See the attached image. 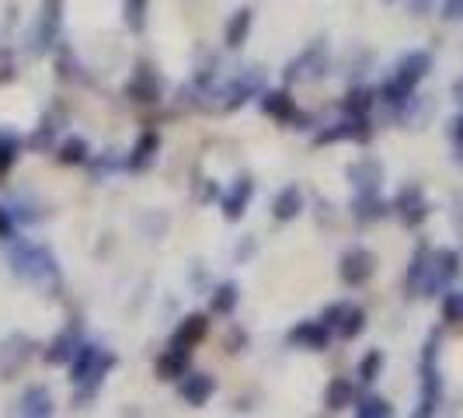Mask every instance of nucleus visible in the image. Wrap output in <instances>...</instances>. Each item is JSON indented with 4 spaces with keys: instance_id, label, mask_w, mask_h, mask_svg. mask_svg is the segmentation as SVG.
Here are the masks:
<instances>
[{
    "instance_id": "nucleus-1",
    "label": "nucleus",
    "mask_w": 463,
    "mask_h": 418,
    "mask_svg": "<svg viewBox=\"0 0 463 418\" xmlns=\"http://www.w3.org/2000/svg\"><path fill=\"white\" fill-rule=\"evenodd\" d=\"M116 363H118L116 352H109V348L98 346V342H88V338L80 342L77 356L70 359V384H73V391H77V404L98 397L105 376L116 370Z\"/></svg>"
},
{
    "instance_id": "nucleus-2",
    "label": "nucleus",
    "mask_w": 463,
    "mask_h": 418,
    "mask_svg": "<svg viewBox=\"0 0 463 418\" xmlns=\"http://www.w3.org/2000/svg\"><path fill=\"white\" fill-rule=\"evenodd\" d=\"M429 70H432V52L429 49H411L408 56H401L394 73L376 88V101H383L387 109L401 112L408 101H415L418 84L429 77Z\"/></svg>"
},
{
    "instance_id": "nucleus-3",
    "label": "nucleus",
    "mask_w": 463,
    "mask_h": 418,
    "mask_svg": "<svg viewBox=\"0 0 463 418\" xmlns=\"http://www.w3.org/2000/svg\"><path fill=\"white\" fill-rule=\"evenodd\" d=\"M7 265H11V272L24 282H49V279L60 276V261L56 255L43 248V244H35V241H28V237H11L7 241Z\"/></svg>"
},
{
    "instance_id": "nucleus-4",
    "label": "nucleus",
    "mask_w": 463,
    "mask_h": 418,
    "mask_svg": "<svg viewBox=\"0 0 463 418\" xmlns=\"http://www.w3.org/2000/svg\"><path fill=\"white\" fill-rule=\"evenodd\" d=\"M442 404V373H439V331L429 335L421 348V391H418L415 415H436Z\"/></svg>"
},
{
    "instance_id": "nucleus-5",
    "label": "nucleus",
    "mask_w": 463,
    "mask_h": 418,
    "mask_svg": "<svg viewBox=\"0 0 463 418\" xmlns=\"http://www.w3.org/2000/svg\"><path fill=\"white\" fill-rule=\"evenodd\" d=\"M258 109H261L265 119H276L282 126L297 122V129H303V122H310V116H303L300 109H297V98H293L289 88H265V91L258 94Z\"/></svg>"
},
{
    "instance_id": "nucleus-6",
    "label": "nucleus",
    "mask_w": 463,
    "mask_h": 418,
    "mask_svg": "<svg viewBox=\"0 0 463 418\" xmlns=\"http://www.w3.org/2000/svg\"><path fill=\"white\" fill-rule=\"evenodd\" d=\"M261 91H265V70L261 67L241 70L231 84L223 88V101H220V109H223V112H237L241 105H248V101L258 98Z\"/></svg>"
},
{
    "instance_id": "nucleus-7",
    "label": "nucleus",
    "mask_w": 463,
    "mask_h": 418,
    "mask_svg": "<svg viewBox=\"0 0 463 418\" xmlns=\"http://www.w3.org/2000/svg\"><path fill=\"white\" fill-rule=\"evenodd\" d=\"M391 213H394L404 227H421V223L429 220L432 206H429V199H425L421 185H415V182H411V185L397 188V195L391 199Z\"/></svg>"
},
{
    "instance_id": "nucleus-8",
    "label": "nucleus",
    "mask_w": 463,
    "mask_h": 418,
    "mask_svg": "<svg viewBox=\"0 0 463 418\" xmlns=\"http://www.w3.org/2000/svg\"><path fill=\"white\" fill-rule=\"evenodd\" d=\"M376 276V255L370 248H348L345 255L338 258V279L348 290H359Z\"/></svg>"
},
{
    "instance_id": "nucleus-9",
    "label": "nucleus",
    "mask_w": 463,
    "mask_h": 418,
    "mask_svg": "<svg viewBox=\"0 0 463 418\" xmlns=\"http://www.w3.org/2000/svg\"><path fill=\"white\" fill-rule=\"evenodd\" d=\"M370 139H373L370 119L342 116L335 126H325V129L314 137V147H331V143H370Z\"/></svg>"
},
{
    "instance_id": "nucleus-10",
    "label": "nucleus",
    "mask_w": 463,
    "mask_h": 418,
    "mask_svg": "<svg viewBox=\"0 0 463 418\" xmlns=\"http://www.w3.org/2000/svg\"><path fill=\"white\" fill-rule=\"evenodd\" d=\"M457 276H460V252H453V248L432 252V272H429V282H425V297L446 293Z\"/></svg>"
},
{
    "instance_id": "nucleus-11",
    "label": "nucleus",
    "mask_w": 463,
    "mask_h": 418,
    "mask_svg": "<svg viewBox=\"0 0 463 418\" xmlns=\"http://www.w3.org/2000/svg\"><path fill=\"white\" fill-rule=\"evenodd\" d=\"M126 98L137 101V105H157L164 98V84L157 77V70L150 63H139L133 70V77H129V84H126Z\"/></svg>"
},
{
    "instance_id": "nucleus-12",
    "label": "nucleus",
    "mask_w": 463,
    "mask_h": 418,
    "mask_svg": "<svg viewBox=\"0 0 463 418\" xmlns=\"http://www.w3.org/2000/svg\"><path fill=\"white\" fill-rule=\"evenodd\" d=\"M178 397L192 404V408H206L209 401L216 397V376L203 370H188L182 380H178Z\"/></svg>"
},
{
    "instance_id": "nucleus-13",
    "label": "nucleus",
    "mask_w": 463,
    "mask_h": 418,
    "mask_svg": "<svg viewBox=\"0 0 463 418\" xmlns=\"http://www.w3.org/2000/svg\"><path fill=\"white\" fill-rule=\"evenodd\" d=\"M331 328L317 318V321H297V325L289 328V335H286V342L293 348H307V352H325L331 346Z\"/></svg>"
},
{
    "instance_id": "nucleus-14",
    "label": "nucleus",
    "mask_w": 463,
    "mask_h": 418,
    "mask_svg": "<svg viewBox=\"0 0 463 418\" xmlns=\"http://www.w3.org/2000/svg\"><path fill=\"white\" fill-rule=\"evenodd\" d=\"M327 70V56H325V46L321 43H314V46L307 49V52H300L289 67L282 70V77H286V84H293V81H317V77H325Z\"/></svg>"
},
{
    "instance_id": "nucleus-15",
    "label": "nucleus",
    "mask_w": 463,
    "mask_h": 418,
    "mask_svg": "<svg viewBox=\"0 0 463 418\" xmlns=\"http://www.w3.org/2000/svg\"><path fill=\"white\" fill-rule=\"evenodd\" d=\"M251 199H255V178L241 175V178H233L227 192H220V209H223L227 220H241L244 209L251 206Z\"/></svg>"
},
{
    "instance_id": "nucleus-16",
    "label": "nucleus",
    "mask_w": 463,
    "mask_h": 418,
    "mask_svg": "<svg viewBox=\"0 0 463 418\" xmlns=\"http://www.w3.org/2000/svg\"><path fill=\"white\" fill-rule=\"evenodd\" d=\"M80 342H84V335H80V325H67L63 331H56V335H52V342L46 346L43 359H46L49 366H70V359L77 356Z\"/></svg>"
},
{
    "instance_id": "nucleus-17",
    "label": "nucleus",
    "mask_w": 463,
    "mask_h": 418,
    "mask_svg": "<svg viewBox=\"0 0 463 418\" xmlns=\"http://www.w3.org/2000/svg\"><path fill=\"white\" fill-rule=\"evenodd\" d=\"M352 216H355V223L370 227V223H380V220L391 216V203H387L380 192H355V199H352Z\"/></svg>"
},
{
    "instance_id": "nucleus-18",
    "label": "nucleus",
    "mask_w": 463,
    "mask_h": 418,
    "mask_svg": "<svg viewBox=\"0 0 463 418\" xmlns=\"http://www.w3.org/2000/svg\"><path fill=\"white\" fill-rule=\"evenodd\" d=\"M345 178L352 182L355 192H380V185H383V167H380V161H373V157H359L355 164L345 167Z\"/></svg>"
},
{
    "instance_id": "nucleus-19",
    "label": "nucleus",
    "mask_w": 463,
    "mask_h": 418,
    "mask_svg": "<svg viewBox=\"0 0 463 418\" xmlns=\"http://www.w3.org/2000/svg\"><path fill=\"white\" fill-rule=\"evenodd\" d=\"M157 154H161V133H154V129L139 133L133 150H129V157H126V171H146V167H154Z\"/></svg>"
},
{
    "instance_id": "nucleus-20",
    "label": "nucleus",
    "mask_w": 463,
    "mask_h": 418,
    "mask_svg": "<svg viewBox=\"0 0 463 418\" xmlns=\"http://www.w3.org/2000/svg\"><path fill=\"white\" fill-rule=\"evenodd\" d=\"M52 412H56V401H52V391H49V387H43V384L24 387V394L18 397V415L49 418Z\"/></svg>"
},
{
    "instance_id": "nucleus-21",
    "label": "nucleus",
    "mask_w": 463,
    "mask_h": 418,
    "mask_svg": "<svg viewBox=\"0 0 463 418\" xmlns=\"http://www.w3.org/2000/svg\"><path fill=\"white\" fill-rule=\"evenodd\" d=\"M429 272H432V248L418 244V252L408 261V276H404V286H408V297H425V282H429Z\"/></svg>"
},
{
    "instance_id": "nucleus-22",
    "label": "nucleus",
    "mask_w": 463,
    "mask_h": 418,
    "mask_svg": "<svg viewBox=\"0 0 463 418\" xmlns=\"http://www.w3.org/2000/svg\"><path fill=\"white\" fill-rule=\"evenodd\" d=\"M303 209H307V195H303L300 185H282L276 192V199H272V220L279 223H289V220H297Z\"/></svg>"
},
{
    "instance_id": "nucleus-23",
    "label": "nucleus",
    "mask_w": 463,
    "mask_h": 418,
    "mask_svg": "<svg viewBox=\"0 0 463 418\" xmlns=\"http://www.w3.org/2000/svg\"><path fill=\"white\" fill-rule=\"evenodd\" d=\"M188 370H192V348H178V346H171V342H167V348L157 356V376L178 384Z\"/></svg>"
},
{
    "instance_id": "nucleus-24",
    "label": "nucleus",
    "mask_w": 463,
    "mask_h": 418,
    "mask_svg": "<svg viewBox=\"0 0 463 418\" xmlns=\"http://www.w3.org/2000/svg\"><path fill=\"white\" fill-rule=\"evenodd\" d=\"M251 28H255V11L251 7H237L231 18H227V24H223V46L241 49L248 43Z\"/></svg>"
},
{
    "instance_id": "nucleus-25",
    "label": "nucleus",
    "mask_w": 463,
    "mask_h": 418,
    "mask_svg": "<svg viewBox=\"0 0 463 418\" xmlns=\"http://www.w3.org/2000/svg\"><path fill=\"white\" fill-rule=\"evenodd\" d=\"M206 335H209V314H188V318H182V325L175 328L171 346L195 348L203 338H206Z\"/></svg>"
},
{
    "instance_id": "nucleus-26",
    "label": "nucleus",
    "mask_w": 463,
    "mask_h": 418,
    "mask_svg": "<svg viewBox=\"0 0 463 418\" xmlns=\"http://www.w3.org/2000/svg\"><path fill=\"white\" fill-rule=\"evenodd\" d=\"M355 394H359V391H355V380H348V376H335V380L325 387V412L327 415L345 412V408H352Z\"/></svg>"
},
{
    "instance_id": "nucleus-27",
    "label": "nucleus",
    "mask_w": 463,
    "mask_h": 418,
    "mask_svg": "<svg viewBox=\"0 0 463 418\" xmlns=\"http://www.w3.org/2000/svg\"><path fill=\"white\" fill-rule=\"evenodd\" d=\"M373 105H376V91L373 88H348L345 98H342V116H352V119H370Z\"/></svg>"
},
{
    "instance_id": "nucleus-28",
    "label": "nucleus",
    "mask_w": 463,
    "mask_h": 418,
    "mask_svg": "<svg viewBox=\"0 0 463 418\" xmlns=\"http://www.w3.org/2000/svg\"><path fill=\"white\" fill-rule=\"evenodd\" d=\"M352 412L359 418H391L394 415V404L387 397L373 394V391H359L355 401H352Z\"/></svg>"
},
{
    "instance_id": "nucleus-29",
    "label": "nucleus",
    "mask_w": 463,
    "mask_h": 418,
    "mask_svg": "<svg viewBox=\"0 0 463 418\" xmlns=\"http://www.w3.org/2000/svg\"><path fill=\"white\" fill-rule=\"evenodd\" d=\"M241 303V286L237 282H220L213 293H209V314H220V318H231Z\"/></svg>"
},
{
    "instance_id": "nucleus-30",
    "label": "nucleus",
    "mask_w": 463,
    "mask_h": 418,
    "mask_svg": "<svg viewBox=\"0 0 463 418\" xmlns=\"http://www.w3.org/2000/svg\"><path fill=\"white\" fill-rule=\"evenodd\" d=\"M56 35H60V14H56V11H46V18L35 24V32H32V52H35V56L49 52V49L56 46Z\"/></svg>"
},
{
    "instance_id": "nucleus-31",
    "label": "nucleus",
    "mask_w": 463,
    "mask_h": 418,
    "mask_svg": "<svg viewBox=\"0 0 463 418\" xmlns=\"http://www.w3.org/2000/svg\"><path fill=\"white\" fill-rule=\"evenodd\" d=\"M56 161L67 164V167H80V164L91 161V143L84 137H67L56 147Z\"/></svg>"
},
{
    "instance_id": "nucleus-32",
    "label": "nucleus",
    "mask_w": 463,
    "mask_h": 418,
    "mask_svg": "<svg viewBox=\"0 0 463 418\" xmlns=\"http://www.w3.org/2000/svg\"><path fill=\"white\" fill-rule=\"evenodd\" d=\"M22 150H24L22 133H14V129H0V175H7V171L18 164Z\"/></svg>"
},
{
    "instance_id": "nucleus-33",
    "label": "nucleus",
    "mask_w": 463,
    "mask_h": 418,
    "mask_svg": "<svg viewBox=\"0 0 463 418\" xmlns=\"http://www.w3.org/2000/svg\"><path fill=\"white\" fill-rule=\"evenodd\" d=\"M383 352L380 348H370L363 359H359V366H355V380L363 384V387H373L376 380H380V373H383Z\"/></svg>"
},
{
    "instance_id": "nucleus-34",
    "label": "nucleus",
    "mask_w": 463,
    "mask_h": 418,
    "mask_svg": "<svg viewBox=\"0 0 463 418\" xmlns=\"http://www.w3.org/2000/svg\"><path fill=\"white\" fill-rule=\"evenodd\" d=\"M366 325H370V318H366V310L352 303V310H348V314H345V321L338 325V331H335V335H338V338H345V342H352V338H359V335L366 331Z\"/></svg>"
},
{
    "instance_id": "nucleus-35",
    "label": "nucleus",
    "mask_w": 463,
    "mask_h": 418,
    "mask_svg": "<svg viewBox=\"0 0 463 418\" xmlns=\"http://www.w3.org/2000/svg\"><path fill=\"white\" fill-rule=\"evenodd\" d=\"M56 133H60V126H56V119L46 116L43 122H39V129L32 133V137L24 139V147H32V150H52V139H56Z\"/></svg>"
},
{
    "instance_id": "nucleus-36",
    "label": "nucleus",
    "mask_w": 463,
    "mask_h": 418,
    "mask_svg": "<svg viewBox=\"0 0 463 418\" xmlns=\"http://www.w3.org/2000/svg\"><path fill=\"white\" fill-rule=\"evenodd\" d=\"M146 7H150V0H122V22L129 32L146 28Z\"/></svg>"
},
{
    "instance_id": "nucleus-37",
    "label": "nucleus",
    "mask_w": 463,
    "mask_h": 418,
    "mask_svg": "<svg viewBox=\"0 0 463 418\" xmlns=\"http://www.w3.org/2000/svg\"><path fill=\"white\" fill-rule=\"evenodd\" d=\"M442 321L446 325H463V293H457V290L442 293Z\"/></svg>"
},
{
    "instance_id": "nucleus-38",
    "label": "nucleus",
    "mask_w": 463,
    "mask_h": 418,
    "mask_svg": "<svg viewBox=\"0 0 463 418\" xmlns=\"http://www.w3.org/2000/svg\"><path fill=\"white\" fill-rule=\"evenodd\" d=\"M352 310V303L348 300H335V303H327L325 307V314H321V321H325L331 331H338V325L345 321V314Z\"/></svg>"
},
{
    "instance_id": "nucleus-39",
    "label": "nucleus",
    "mask_w": 463,
    "mask_h": 418,
    "mask_svg": "<svg viewBox=\"0 0 463 418\" xmlns=\"http://www.w3.org/2000/svg\"><path fill=\"white\" fill-rule=\"evenodd\" d=\"M88 167H91L94 178H101L105 171H109V175H112V171H126V161H118V157H112V154H109V157L101 154V157H91V161H88Z\"/></svg>"
},
{
    "instance_id": "nucleus-40",
    "label": "nucleus",
    "mask_w": 463,
    "mask_h": 418,
    "mask_svg": "<svg viewBox=\"0 0 463 418\" xmlns=\"http://www.w3.org/2000/svg\"><path fill=\"white\" fill-rule=\"evenodd\" d=\"M18 77V60L7 46H0V84H11Z\"/></svg>"
},
{
    "instance_id": "nucleus-41",
    "label": "nucleus",
    "mask_w": 463,
    "mask_h": 418,
    "mask_svg": "<svg viewBox=\"0 0 463 418\" xmlns=\"http://www.w3.org/2000/svg\"><path fill=\"white\" fill-rule=\"evenodd\" d=\"M14 231H18V220H14L11 206H0V241H11Z\"/></svg>"
},
{
    "instance_id": "nucleus-42",
    "label": "nucleus",
    "mask_w": 463,
    "mask_h": 418,
    "mask_svg": "<svg viewBox=\"0 0 463 418\" xmlns=\"http://www.w3.org/2000/svg\"><path fill=\"white\" fill-rule=\"evenodd\" d=\"M439 14L446 22H463V0H439Z\"/></svg>"
},
{
    "instance_id": "nucleus-43",
    "label": "nucleus",
    "mask_w": 463,
    "mask_h": 418,
    "mask_svg": "<svg viewBox=\"0 0 463 418\" xmlns=\"http://www.w3.org/2000/svg\"><path fill=\"white\" fill-rule=\"evenodd\" d=\"M449 139H453L457 150H463V112L449 119Z\"/></svg>"
},
{
    "instance_id": "nucleus-44",
    "label": "nucleus",
    "mask_w": 463,
    "mask_h": 418,
    "mask_svg": "<svg viewBox=\"0 0 463 418\" xmlns=\"http://www.w3.org/2000/svg\"><path fill=\"white\" fill-rule=\"evenodd\" d=\"M453 98H457V101L463 105V77L457 81V84H453Z\"/></svg>"
}]
</instances>
